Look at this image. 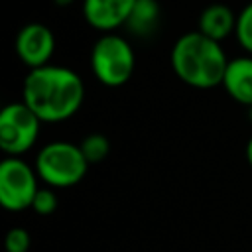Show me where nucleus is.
I'll list each match as a JSON object with an SVG mask.
<instances>
[{
  "label": "nucleus",
  "mask_w": 252,
  "mask_h": 252,
  "mask_svg": "<svg viewBox=\"0 0 252 252\" xmlns=\"http://www.w3.org/2000/svg\"><path fill=\"white\" fill-rule=\"evenodd\" d=\"M85 100V83L69 67L45 65L32 69L22 85V102L47 124L71 118Z\"/></svg>",
  "instance_id": "nucleus-1"
},
{
  "label": "nucleus",
  "mask_w": 252,
  "mask_h": 252,
  "mask_svg": "<svg viewBox=\"0 0 252 252\" xmlns=\"http://www.w3.org/2000/svg\"><path fill=\"white\" fill-rule=\"evenodd\" d=\"M228 57L222 45L201 32H187L171 47L173 73L193 89H213L222 85Z\"/></svg>",
  "instance_id": "nucleus-2"
},
{
  "label": "nucleus",
  "mask_w": 252,
  "mask_h": 252,
  "mask_svg": "<svg viewBox=\"0 0 252 252\" xmlns=\"http://www.w3.org/2000/svg\"><path fill=\"white\" fill-rule=\"evenodd\" d=\"M33 167L39 175V181H43L47 187L67 189L83 181L89 161L85 159L79 144L55 140L37 152Z\"/></svg>",
  "instance_id": "nucleus-3"
},
{
  "label": "nucleus",
  "mask_w": 252,
  "mask_h": 252,
  "mask_svg": "<svg viewBox=\"0 0 252 252\" xmlns=\"http://www.w3.org/2000/svg\"><path fill=\"white\" fill-rule=\"evenodd\" d=\"M136 67L132 43L118 33H102L91 49V71L106 87H122Z\"/></svg>",
  "instance_id": "nucleus-4"
},
{
  "label": "nucleus",
  "mask_w": 252,
  "mask_h": 252,
  "mask_svg": "<svg viewBox=\"0 0 252 252\" xmlns=\"http://www.w3.org/2000/svg\"><path fill=\"white\" fill-rule=\"evenodd\" d=\"M41 120L22 100L10 102L0 112V148L6 156L22 158L30 152L39 136Z\"/></svg>",
  "instance_id": "nucleus-5"
},
{
  "label": "nucleus",
  "mask_w": 252,
  "mask_h": 252,
  "mask_svg": "<svg viewBox=\"0 0 252 252\" xmlns=\"http://www.w3.org/2000/svg\"><path fill=\"white\" fill-rule=\"evenodd\" d=\"M39 191V175L22 158L6 156L0 163V203L6 211L32 209Z\"/></svg>",
  "instance_id": "nucleus-6"
},
{
  "label": "nucleus",
  "mask_w": 252,
  "mask_h": 252,
  "mask_svg": "<svg viewBox=\"0 0 252 252\" xmlns=\"http://www.w3.org/2000/svg\"><path fill=\"white\" fill-rule=\"evenodd\" d=\"M14 47H16V55L26 67H30V71L39 69V67L49 65L53 57L55 35L45 24L32 22L20 28V32L16 33Z\"/></svg>",
  "instance_id": "nucleus-7"
},
{
  "label": "nucleus",
  "mask_w": 252,
  "mask_h": 252,
  "mask_svg": "<svg viewBox=\"0 0 252 252\" xmlns=\"http://www.w3.org/2000/svg\"><path fill=\"white\" fill-rule=\"evenodd\" d=\"M134 4L136 0H83V18L93 30L112 33L126 26Z\"/></svg>",
  "instance_id": "nucleus-8"
},
{
  "label": "nucleus",
  "mask_w": 252,
  "mask_h": 252,
  "mask_svg": "<svg viewBox=\"0 0 252 252\" xmlns=\"http://www.w3.org/2000/svg\"><path fill=\"white\" fill-rule=\"evenodd\" d=\"M222 87L228 96L246 108L252 106V55H242L228 61Z\"/></svg>",
  "instance_id": "nucleus-9"
},
{
  "label": "nucleus",
  "mask_w": 252,
  "mask_h": 252,
  "mask_svg": "<svg viewBox=\"0 0 252 252\" xmlns=\"http://www.w3.org/2000/svg\"><path fill=\"white\" fill-rule=\"evenodd\" d=\"M236 16L232 12L230 6L215 2L209 4L201 14H199V22H197V32H201L203 35L215 39V41H222L226 39L230 33H234L236 30Z\"/></svg>",
  "instance_id": "nucleus-10"
},
{
  "label": "nucleus",
  "mask_w": 252,
  "mask_h": 252,
  "mask_svg": "<svg viewBox=\"0 0 252 252\" xmlns=\"http://www.w3.org/2000/svg\"><path fill=\"white\" fill-rule=\"evenodd\" d=\"M159 20H161V8L158 0H136L130 18L126 22V28L132 35L150 37L159 28Z\"/></svg>",
  "instance_id": "nucleus-11"
},
{
  "label": "nucleus",
  "mask_w": 252,
  "mask_h": 252,
  "mask_svg": "<svg viewBox=\"0 0 252 252\" xmlns=\"http://www.w3.org/2000/svg\"><path fill=\"white\" fill-rule=\"evenodd\" d=\"M79 146H81V152H83L85 159L89 161V165L102 161L110 154V140L104 134H98V132H93V134L85 136Z\"/></svg>",
  "instance_id": "nucleus-12"
},
{
  "label": "nucleus",
  "mask_w": 252,
  "mask_h": 252,
  "mask_svg": "<svg viewBox=\"0 0 252 252\" xmlns=\"http://www.w3.org/2000/svg\"><path fill=\"white\" fill-rule=\"evenodd\" d=\"M234 35L240 43V47L252 55V2H248L236 16V30Z\"/></svg>",
  "instance_id": "nucleus-13"
},
{
  "label": "nucleus",
  "mask_w": 252,
  "mask_h": 252,
  "mask_svg": "<svg viewBox=\"0 0 252 252\" xmlns=\"http://www.w3.org/2000/svg\"><path fill=\"white\" fill-rule=\"evenodd\" d=\"M57 205H59V201H57L55 191L51 187H39V191H37V195L32 203V209L39 217H49L57 211Z\"/></svg>",
  "instance_id": "nucleus-14"
},
{
  "label": "nucleus",
  "mask_w": 252,
  "mask_h": 252,
  "mask_svg": "<svg viewBox=\"0 0 252 252\" xmlns=\"http://www.w3.org/2000/svg\"><path fill=\"white\" fill-rule=\"evenodd\" d=\"M32 246V236L26 228L22 226H14L8 230L6 240H4V248L6 252H28Z\"/></svg>",
  "instance_id": "nucleus-15"
},
{
  "label": "nucleus",
  "mask_w": 252,
  "mask_h": 252,
  "mask_svg": "<svg viewBox=\"0 0 252 252\" xmlns=\"http://www.w3.org/2000/svg\"><path fill=\"white\" fill-rule=\"evenodd\" d=\"M246 161H248V165L252 167V138H250L248 144H246Z\"/></svg>",
  "instance_id": "nucleus-16"
},
{
  "label": "nucleus",
  "mask_w": 252,
  "mask_h": 252,
  "mask_svg": "<svg viewBox=\"0 0 252 252\" xmlns=\"http://www.w3.org/2000/svg\"><path fill=\"white\" fill-rule=\"evenodd\" d=\"M55 2H57L59 6H67V4H71L73 0H55Z\"/></svg>",
  "instance_id": "nucleus-17"
},
{
  "label": "nucleus",
  "mask_w": 252,
  "mask_h": 252,
  "mask_svg": "<svg viewBox=\"0 0 252 252\" xmlns=\"http://www.w3.org/2000/svg\"><path fill=\"white\" fill-rule=\"evenodd\" d=\"M248 116H250V120H252V106L248 108Z\"/></svg>",
  "instance_id": "nucleus-18"
}]
</instances>
